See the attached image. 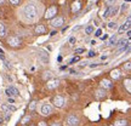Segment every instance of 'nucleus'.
I'll return each mask as SVG.
<instances>
[{"mask_svg":"<svg viewBox=\"0 0 131 126\" xmlns=\"http://www.w3.org/2000/svg\"><path fill=\"white\" fill-rule=\"evenodd\" d=\"M23 15H24V17L27 19H29V21H33V19L37 18L38 10L35 7V5H33V4L26 5L23 9Z\"/></svg>","mask_w":131,"mask_h":126,"instance_id":"nucleus-1","label":"nucleus"},{"mask_svg":"<svg viewBox=\"0 0 131 126\" xmlns=\"http://www.w3.org/2000/svg\"><path fill=\"white\" fill-rule=\"evenodd\" d=\"M78 124H79V119L74 117V115H69L66 120V125L67 126H77Z\"/></svg>","mask_w":131,"mask_h":126,"instance_id":"nucleus-2","label":"nucleus"},{"mask_svg":"<svg viewBox=\"0 0 131 126\" xmlns=\"http://www.w3.org/2000/svg\"><path fill=\"white\" fill-rule=\"evenodd\" d=\"M7 44L10 46H14V47H17L21 45V39L18 37H10L7 39Z\"/></svg>","mask_w":131,"mask_h":126,"instance_id":"nucleus-3","label":"nucleus"},{"mask_svg":"<svg viewBox=\"0 0 131 126\" xmlns=\"http://www.w3.org/2000/svg\"><path fill=\"white\" fill-rule=\"evenodd\" d=\"M64 98L62 97V96H55L53 97V104H55V107L57 108H62L64 106Z\"/></svg>","mask_w":131,"mask_h":126,"instance_id":"nucleus-4","label":"nucleus"},{"mask_svg":"<svg viewBox=\"0 0 131 126\" xmlns=\"http://www.w3.org/2000/svg\"><path fill=\"white\" fill-rule=\"evenodd\" d=\"M40 113H41V115H50L52 113V106L50 104H42L41 106V109H40Z\"/></svg>","mask_w":131,"mask_h":126,"instance_id":"nucleus-5","label":"nucleus"},{"mask_svg":"<svg viewBox=\"0 0 131 126\" xmlns=\"http://www.w3.org/2000/svg\"><path fill=\"white\" fill-rule=\"evenodd\" d=\"M58 85H60V80L58 79H50L46 83V87L49 90H53V89H56Z\"/></svg>","mask_w":131,"mask_h":126,"instance_id":"nucleus-6","label":"nucleus"},{"mask_svg":"<svg viewBox=\"0 0 131 126\" xmlns=\"http://www.w3.org/2000/svg\"><path fill=\"white\" fill-rule=\"evenodd\" d=\"M56 14H57V9L55 7V6H51V7H49V9H47V11L45 12V18L50 19V18H52V17H53Z\"/></svg>","mask_w":131,"mask_h":126,"instance_id":"nucleus-7","label":"nucleus"},{"mask_svg":"<svg viewBox=\"0 0 131 126\" xmlns=\"http://www.w3.org/2000/svg\"><path fill=\"white\" fill-rule=\"evenodd\" d=\"M5 94L7 95V96H18V90L16 89V87H14V86H10V87H7L6 89V91H5Z\"/></svg>","mask_w":131,"mask_h":126,"instance_id":"nucleus-8","label":"nucleus"},{"mask_svg":"<svg viewBox=\"0 0 131 126\" xmlns=\"http://www.w3.org/2000/svg\"><path fill=\"white\" fill-rule=\"evenodd\" d=\"M62 24H63V18L62 17H56L55 19H52L51 21V26L52 27H61Z\"/></svg>","mask_w":131,"mask_h":126,"instance_id":"nucleus-9","label":"nucleus"},{"mask_svg":"<svg viewBox=\"0 0 131 126\" xmlns=\"http://www.w3.org/2000/svg\"><path fill=\"white\" fill-rule=\"evenodd\" d=\"M1 108H3V110H4V112H7V113L16 112V107L12 106V104H4Z\"/></svg>","mask_w":131,"mask_h":126,"instance_id":"nucleus-10","label":"nucleus"},{"mask_svg":"<svg viewBox=\"0 0 131 126\" xmlns=\"http://www.w3.org/2000/svg\"><path fill=\"white\" fill-rule=\"evenodd\" d=\"M101 86H102V89H111L112 87V83L107 79H103L101 81Z\"/></svg>","mask_w":131,"mask_h":126,"instance_id":"nucleus-11","label":"nucleus"},{"mask_svg":"<svg viewBox=\"0 0 131 126\" xmlns=\"http://www.w3.org/2000/svg\"><path fill=\"white\" fill-rule=\"evenodd\" d=\"M46 32V28L42 26V24H39L35 27V34H42V33Z\"/></svg>","mask_w":131,"mask_h":126,"instance_id":"nucleus-12","label":"nucleus"},{"mask_svg":"<svg viewBox=\"0 0 131 126\" xmlns=\"http://www.w3.org/2000/svg\"><path fill=\"white\" fill-rule=\"evenodd\" d=\"M130 26H131V23H127V22H125V23L123 24V26H120V27H119V29H118V33H123V32H125V30H127V29L130 28Z\"/></svg>","mask_w":131,"mask_h":126,"instance_id":"nucleus-13","label":"nucleus"},{"mask_svg":"<svg viewBox=\"0 0 131 126\" xmlns=\"http://www.w3.org/2000/svg\"><path fill=\"white\" fill-rule=\"evenodd\" d=\"M124 86L129 94H131V79H125L124 80Z\"/></svg>","mask_w":131,"mask_h":126,"instance_id":"nucleus-14","label":"nucleus"},{"mask_svg":"<svg viewBox=\"0 0 131 126\" xmlns=\"http://www.w3.org/2000/svg\"><path fill=\"white\" fill-rule=\"evenodd\" d=\"M111 76H112L113 79H119V78H120V70H119V69L112 70V73H111Z\"/></svg>","mask_w":131,"mask_h":126,"instance_id":"nucleus-15","label":"nucleus"},{"mask_svg":"<svg viewBox=\"0 0 131 126\" xmlns=\"http://www.w3.org/2000/svg\"><path fill=\"white\" fill-rule=\"evenodd\" d=\"M106 96V90L104 89H100L96 91V97L97 98H103Z\"/></svg>","mask_w":131,"mask_h":126,"instance_id":"nucleus-16","label":"nucleus"},{"mask_svg":"<svg viewBox=\"0 0 131 126\" xmlns=\"http://www.w3.org/2000/svg\"><path fill=\"white\" fill-rule=\"evenodd\" d=\"M72 10L74 11V12H77V11H79L80 10V1H74L73 4H72Z\"/></svg>","mask_w":131,"mask_h":126,"instance_id":"nucleus-17","label":"nucleus"},{"mask_svg":"<svg viewBox=\"0 0 131 126\" xmlns=\"http://www.w3.org/2000/svg\"><path fill=\"white\" fill-rule=\"evenodd\" d=\"M112 10H113V7H112V6H109V7L104 11V14L102 15L103 18H107V17H109V16H111V14H112Z\"/></svg>","mask_w":131,"mask_h":126,"instance_id":"nucleus-18","label":"nucleus"},{"mask_svg":"<svg viewBox=\"0 0 131 126\" xmlns=\"http://www.w3.org/2000/svg\"><path fill=\"white\" fill-rule=\"evenodd\" d=\"M127 125V120H117L114 122V126H126Z\"/></svg>","mask_w":131,"mask_h":126,"instance_id":"nucleus-19","label":"nucleus"},{"mask_svg":"<svg viewBox=\"0 0 131 126\" xmlns=\"http://www.w3.org/2000/svg\"><path fill=\"white\" fill-rule=\"evenodd\" d=\"M6 35V27L5 24L0 23V37H5Z\"/></svg>","mask_w":131,"mask_h":126,"instance_id":"nucleus-20","label":"nucleus"},{"mask_svg":"<svg viewBox=\"0 0 131 126\" xmlns=\"http://www.w3.org/2000/svg\"><path fill=\"white\" fill-rule=\"evenodd\" d=\"M52 76V73L51 72H45L44 74H42V79L44 80H50Z\"/></svg>","mask_w":131,"mask_h":126,"instance_id":"nucleus-21","label":"nucleus"},{"mask_svg":"<svg viewBox=\"0 0 131 126\" xmlns=\"http://www.w3.org/2000/svg\"><path fill=\"white\" fill-rule=\"evenodd\" d=\"M39 56H40V58H42V61H45V62L49 61V57H47L46 52H40V53H39Z\"/></svg>","mask_w":131,"mask_h":126,"instance_id":"nucleus-22","label":"nucleus"},{"mask_svg":"<svg viewBox=\"0 0 131 126\" xmlns=\"http://www.w3.org/2000/svg\"><path fill=\"white\" fill-rule=\"evenodd\" d=\"M108 28L109 29H115L117 28V23H115V22H109V23H108Z\"/></svg>","mask_w":131,"mask_h":126,"instance_id":"nucleus-23","label":"nucleus"},{"mask_svg":"<svg viewBox=\"0 0 131 126\" xmlns=\"http://www.w3.org/2000/svg\"><path fill=\"white\" fill-rule=\"evenodd\" d=\"M35 107H37V102H35V101L30 102V104H29V109H30V110H34Z\"/></svg>","mask_w":131,"mask_h":126,"instance_id":"nucleus-24","label":"nucleus"},{"mask_svg":"<svg viewBox=\"0 0 131 126\" xmlns=\"http://www.w3.org/2000/svg\"><path fill=\"white\" fill-rule=\"evenodd\" d=\"M92 32H94V27H92V26H90V27H88V28L85 29V33H86V34H91Z\"/></svg>","mask_w":131,"mask_h":126,"instance_id":"nucleus-25","label":"nucleus"},{"mask_svg":"<svg viewBox=\"0 0 131 126\" xmlns=\"http://www.w3.org/2000/svg\"><path fill=\"white\" fill-rule=\"evenodd\" d=\"M124 69L125 70H131V62H126L124 64Z\"/></svg>","mask_w":131,"mask_h":126,"instance_id":"nucleus-26","label":"nucleus"},{"mask_svg":"<svg viewBox=\"0 0 131 126\" xmlns=\"http://www.w3.org/2000/svg\"><path fill=\"white\" fill-rule=\"evenodd\" d=\"M125 42H126V40L125 39H122V40H119V41L117 42L118 46H123V45H125Z\"/></svg>","mask_w":131,"mask_h":126,"instance_id":"nucleus-27","label":"nucleus"},{"mask_svg":"<svg viewBox=\"0 0 131 126\" xmlns=\"http://www.w3.org/2000/svg\"><path fill=\"white\" fill-rule=\"evenodd\" d=\"M29 120H30V117H24L22 119V124H27V122H29Z\"/></svg>","mask_w":131,"mask_h":126,"instance_id":"nucleus-28","label":"nucleus"},{"mask_svg":"<svg viewBox=\"0 0 131 126\" xmlns=\"http://www.w3.org/2000/svg\"><path fill=\"white\" fill-rule=\"evenodd\" d=\"M115 40H117V37L114 35V37L111 38V40H109V45H113V44H115Z\"/></svg>","mask_w":131,"mask_h":126,"instance_id":"nucleus-29","label":"nucleus"},{"mask_svg":"<svg viewBox=\"0 0 131 126\" xmlns=\"http://www.w3.org/2000/svg\"><path fill=\"white\" fill-rule=\"evenodd\" d=\"M79 60H80V57L77 56V57H74V58H72V60L69 61V63H74V62H78Z\"/></svg>","mask_w":131,"mask_h":126,"instance_id":"nucleus-30","label":"nucleus"},{"mask_svg":"<svg viewBox=\"0 0 131 126\" xmlns=\"http://www.w3.org/2000/svg\"><path fill=\"white\" fill-rule=\"evenodd\" d=\"M118 10H119L118 7H114V9L112 10V14H111V16H112V15H113V16H114V15H117L118 14Z\"/></svg>","mask_w":131,"mask_h":126,"instance_id":"nucleus-31","label":"nucleus"},{"mask_svg":"<svg viewBox=\"0 0 131 126\" xmlns=\"http://www.w3.org/2000/svg\"><path fill=\"white\" fill-rule=\"evenodd\" d=\"M85 51V49H77V50H75V53H83V52Z\"/></svg>","mask_w":131,"mask_h":126,"instance_id":"nucleus-32","label":"nucleus"},{"mask_svg":"<svg viewBox=\"0 0 131 126\" xmlns=\"http://www.w3.org/2000/svg\"><path fill=\"white\" fill-rule=\"evenodd\" d=\"M101 34H102V29H97L95 35H96V37H101Z\"/></svg>","mask_w":131,"mask_h":126,"instance_id":"nucleus-33","label":"nucleus"},{"mask_svg":"<svg viewBox=\"0 0 131 126\" xmlns=\"http://www.w3.org/2000/svg\"><path fill=\"white\" fill-rule=\"evenodd\" d=\"M10 1H11V4L12 5H18L21 0H10Z\"/></svg>","mask_w":131,"mask_h":126,"instance_id":"nucleus-34","label":"nucleus"},{"mask_svg":"<svg viewBox=\"0 0 131 126\" xmlns=\"http://www.w3.org/2000/svg\"><path fill=\"white\" fill-rule=\"evenodd\" d=\"M4 64H5V67H7L9 69H11V65H10V62H7V61H4Z\"/></svg>","mask_w":131,"mask_h":126,"instance_id":"nucleus-35","label":"nucleus"},{"mask_svg":"<svg viewBox=\"0 0 131 126\" xmlns=\"http://www.w3.org/2000/svg\"><path fill=\"white\" fill-rule=\"evenodd\" d=\"M69 42H70V44H74V42H75V38L74 37L69 38Z\"/></svg>","mask_w":131,"mask_h":126,"instance_id":"nucleus-36","label":"nucleus"},{"mask_svg":"<svg viewBox=\"0 0 131 126\" xmlns=\"http://www.w3.org/2000/svg\"><path fill=\"white\" fill-rule=\"evenodd\" d=\"M92 56H95V51H94V50L89 51V57H92Z\"/></svg>","mask_w":131,"mask_h":126,"instance_id":"nucleus-37","label":"nucleus"},{"mask_svg":"<svg viewBox=\"0 0 131 126\" xmlns=\"http://www.w3.org/2000/svg\"><path fill=\"white\" fill-rule=\"evenodd\" d=\"M38 126H47V125H46V122L45 121H40L39 124H38Z\"/></svg>","mask_w":131,"mask_h":126,"instance_id":"nucleus-38","label":"nucleus"},{"mask_svg":"<svg viewBox=\"0 0 131 126\" xmlns=\"http://www.w3.org/2000/svg\"><path fill=\"white\" fill-rule=\"evenodd\" d=\"M126 22H127V23H131V16H129V17H127Z\"/></svg>","mask_w":131,"mask_h":126,"instance_id":"nucleus-39","label":"nucleus"},{"mask_svg":"<svg viewBox=\"0 0 131 126\" xmlns=\"http://www.w3.org/2000/svg\"><path fill=\"white\" fill-rule=\"evenodd\" d=\"M55 34H57V32H56V30H55V32H51V34H50V35H51V37H53Z\"/></svg>","mask_w":131,"mask_h":126,"instance_id":"nucleus-40","label":"nucleus"},{"mask_svg":"<svg viewBox=\"0 0 131 126\" xmlns=\"http://www.w3.org/2000/svg\"><path fill=\"white\" fill-rule=\"evenodd\" d=\"M101 38H102V40H106V39L108 38V35H103V37H101Z\"/></svg>","mask_w":131,"mask_h":126,"instance_id":"nucleus-41","label":"nucleus"},{"mask_svg":"<svg viewBox=\"0 0 131 126\" xmlns=\"http://www.w3.org/2000/svg\"><path fill=\"white\" fill-rule=\"evenodd\" d=\"M9 102L12 104V103H14V98H9Z\"/></svg>","mask_w":131,"mask_h":126,"instance_id":"nucleus-42","label":"nucleus"},{"mask_svg":"<svg viewBox=\"0 0 131 126\" xmlns=\"http://www.w3.org/2000/svg\"><path fill=\"white\" fill-rule=\"evenodd\" d=\"M51 126H61V125H60V124H58V122H55V124H52Z\"/></svg>","mask_w":131,"mask_h":126,"instance_id":"nucleus-43","label":"nucleus"},{"mask_svg":"<svg viewBox=\"0 0 131 126\" xmlns=\"http://www.w3.org/2000/svg\"><path fill=\"white\" fill-rule=\"evenodd\" d=\"M127 37L131 38V30H129V32H127Z\"/></svg>","mask_w":131,"mask_h":126,"instance_id":"nucleus-44","label":"nucleus"},{"mask_svg":"<svg viewBox=\"0 0 131 126\" xmlns=\"http://www.w3.org/2000/svg\"><path fill=\"white\" fill-rule=\"evenodd\" d=\"M3 53H4V51H3V50L0 49V55H3Z\"/></svg>","mask_w":131,"mask_h":126,"instance_id":"nucleus-45","label":"nucleus"},{"mask_svg":"<svg viewBox=\"0 0 131 126\" xmlns=\"http://www.w3.org/2000/svg\"><path fill=\"white\" fill-rule=\"evenodd\" d=\"M0 124H3V118L0 117Z\"/></svg>","mask_w":131,"mask_h":126,"instance_id":"nucleus-46","label":"nucleus"},{"mask_svg":"<svg viewBox=\"0 0 131 126\" xmlns=\"http://www.w3.org/2000/svg\"><path fill=\"white\" fill-rule=\"evenodd\" d=\"M4 3V0H0V4H3Z\"/></svg>","mask_w":131,"mask_h":126,"instance_id":"nucleus-47","label":"nucleus"},{"mask_svg":"<svg viewBox=\"0 0 131 126\" xmlns=\"http://www.w3.org/2000/svg\"><path fill=\"white\" fill-rule=\"evenodd\" d=\"M125 1H131V0H125Z\"/></svg>","mask_w":131,"mask_h":126,"instance_id":"nucleus-48","label":"nucleus"}]
</instances>
